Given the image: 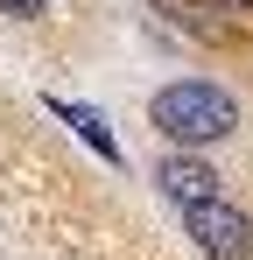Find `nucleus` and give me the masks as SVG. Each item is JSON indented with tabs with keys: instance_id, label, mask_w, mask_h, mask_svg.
Returning a JSON list of instances; mask_svg holds the SVG:
<instances>
[{
	"instance_id": "1",
	"label": "nucleus",
	"mask_w": 253,
	"mask_h": 260,
	"mask_svg": "<svg viewBox=\"0 0 253 260\" xmlns=\"http://www.w3.org/2000/svg\"><path fill=\"white\" fill-rule=\"evenodd\" d=\"M148 120L176 148H211V141H225L239 127V99L225 85H204V78H176V85H162L148 99Z\"/></svg>"
},
{
	"instance_id": "2",
	"label": "nucleus",
	"mask_w": 253,
	"mask_h": 260,
	"mask_svg": "<svg viewBox=\"0 0 253 260\" xmlns=\"http://www.w3.org/2000/svg\"><path fill=\"white\" fill-rule=\"evenodd\" d=\"M183 232L197 239L204 260H253V218L225 197H204V204H183Z\"/></svg>"
},
{
	"instance_id": "3",
	"label": "nucleus",
	"mask_w": 253,
	"mask_h": 260,
	"mask_svg": "<svg viewBox=\"0 0 253 260\" xmlns=\"http://www.w3.org/2000/svg\"><path fill=\"white\" fill-rule=\"evenodd\" d=\"M155 183H162V197H169V204H204V197H218V169H211V162H197L190 148L162 155Z\"/></svg>"
},
{
	"instance_id": "4",
	"label": "nucleus",
	"mask_w": 253,
	"mask_h": 260,
	"mask_svg": "<svg viewBox=\"0 0 253 260\" xmlns=\"http://www.w3.org/2000/svg\"><path fill=\"white\" fill-rule=\"evenodd\" d=\"M49 113H56V120H71V127H78V141L99 155V162H120V141H113V127H106L91 106H78V99H49Z\"/></svg>"
},
{
	"instance_id": "5",
	"label": "nucleus",
	"mask_w": 253,
	"mask_h": 260,
	"mask_svg": "<svg viewBox=\"0 0 253 260\" xmlns=\"http://www.w3.org/2000/svg\"><path fill=\"white\" fill-rule=\"evenodd\" d=\"M42 7H49V0H0V14H21V21H36Z\"/></svg>"
},
{
	"instance_id": "6",
	"label": "nucleus",
	"mask_w": 253,
	"mask_h": 260,
	"mask_svg": "<svg viewBox=\"0 0 253 260\" xmlns=\"http://www.w3.org/2000/svg\"><path fill=\"white\" fill-rule=\"evenodd\" d=\"M225 7H253V0H225Z\"/></svg>"
}]
</instances>
